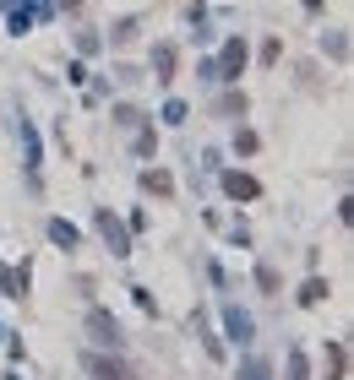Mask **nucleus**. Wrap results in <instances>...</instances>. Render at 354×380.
<instances>
[{
  "instance_id": "f257e3e1",
  "label": "nucleus",
  "mask_w": 354,
  "mask_h": 380,
  "mask_svg": "<svg viewBox=\"0 0 354 380\" xmlns=\"http://www.w3.org/2000/svg\"><path fill=\"white\" fill-rule=\"evenodd\" d=\"M49 240L55 244H77V228H71V223H49Z\"/></svg>"
},
{
  "instance_id": "f03ea898",
  "label": "nucleus",
  "mask_w": 354,
  "mask_h": 380,
  "mask_svg": "<svg viewBox=\"0 0 354 380\" xmlns=\"http://www.w3.org/2000/svg\"><path fill=\"white\" fill-rule=\"evenodd\" d=\"M229 196H256V180H246V174H229Z\"/></svg>"
}]
</instances>
